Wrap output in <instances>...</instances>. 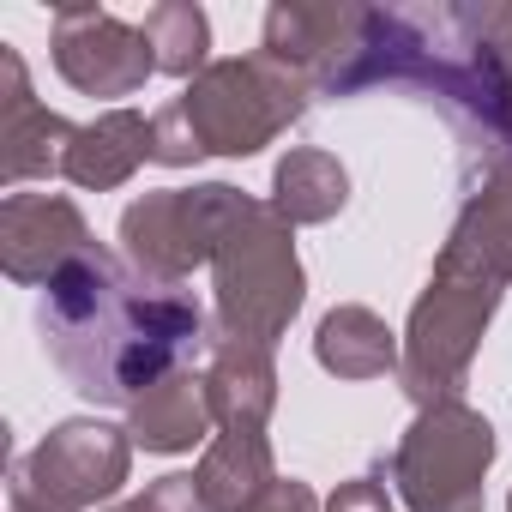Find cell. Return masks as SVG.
Returning a JSON list of instances; mask_svg holds the SVG:
<instances>
[{
    "mask_svg": "<svg viewBox=\"0 0 512 512\" xmlns=\"http://www.w3.org/2000/svg\"><path fill=\"white\" fill-rule=\"evenodd\" d=\"M127 470H133L127 428L103 416H67L31 452L13 458L7 500L13 512H97L127 488Z\"/></svg>",
    "mask_w": 512,
    "mask_h": 512,
    "instance_id": "obj_6",
    "label": "cell"
},
{
    "mask_svg": "<svg viewBox=\"0 0 512 512\" xmlns=\"http://www.w3.org/2000/svg\"><path fill=\"white\" fill-rule=\"evenodd\" d=\"M205 404L211 422L223 434H266L272 410H278V362L266 344H247V338H205Z\"/></svg>",
    "mask_w": 512,
    "mask_h": 512,
    "instance_id": "obj_12",
    "label": "cell"
},
{
    "mask_svg": "<svg viewBox=\"0 0 512 512\" xmlns=\"http://www.w3.org/2000/svg\"><path fill=\"white\" fill-rule=\"evenodd\" d=\"M91 247V223L67 193H7L0 199V272L13 284H49Z\"/></svg>",
    "mask_w": 512,
    "mask_h": 512,
    "instance_id": "obj_10",
    "label": "cell"
},
{
    "mask_svg": "<svg viewBox=\"0 0 512 512\" xmlns=\"http://www.w3.org/2000/svg\"><path fill=\"white\" fill-rule=\"evenodd\" d=\"M308 97L314 85L266 49L211 61L163 115H151L157 163L187 169L199 157H253L308 115Z\"/></svg>",
    "mask_w": 512,
    "mask_h": 512,
    "instance_id": "obj_4",
    "label": "cell"
},
{
    "mask_svg": "<svg viewBox=\"0 0 512 512\" xmlns=\"http://www.w3.org/2000/svg\"><path fill=\"white\" fill-rule=\"evenodd\" d=\"M266 55L314 97L416 91L464 151V187L512 157V91L494 55V7H296L266 13Z\"/></svg>",
    "mask_w": 512,
    "mask_h": 512,
    "instance_id": "obj_1",
    "label": "cell"
},
{
    "mask_svg": "<svg viewBox=\"0 0 512 512\" xmlns=\"http://www.w3.org/2000/svg\"><path fill=\"white\" fill-rule=\"evenodd\" d=\"M326 512H392V494H386L380 470H368V476L338 482V494L326 500Z\"/></svg>",
    "mask_w": 512,
    "mask_h": 512,
    "instance_id": "obj_21",
    "label": "cell"
},
{
    "mask_svg": "<svg viewBox=\"0 0 512 512\" xmlns=\"http://www.w3.org/2000/svg\"><path fill=\"white\" fill-rule=\"evenodd\" d=\"M314 362H320L326 374H338V380H386V374H398L404 344H398V332H392L374 308L344 302V308H332V314L320 320V332H314Z\"/></svg>",
    "mask_w": 512,
    "mask_h": 512,
    "instance_id": "obj_14",
    "label": "cell"
},
{
    "mask_svg": "<svg viewBox=\"0 0 512 512\" xmlns=\"http://www.w3.org/2000/svg\"><path fill=\"white\" fill-rule=\"evenodd\" d=\"M350 205V169L320 151V145H296L278 157L272 169V211L284 223H332Z\"/></svg>",
    "mask_w": 512,
    "mask_h": 512,
    "instance_id": "obj_16",
    "label": "cell"
},
{
    "mask_svg": "<svg viewBox=\"0 0 512 512\" xmlns=\"http://www.w3.org/2000/svg\"><path fill=\"white\" fill-rule=\"evenodd\" d=\"M73 133H79L73 121H61L55 109L37 103L25 55L13 43H0V181L19 187V181L61 175Z\"/></svg>",
    "mask_w": 512,
    "mask_h": 512,
    "instance_id": "obj_11",
    "label": "cell"
},
{
    "mask_svg": "<svg viewBox=\"0 0 512 512\" xmlns=\"http://www.w3.org/2000/svg\"><path fill=\"white\" fill-rule=\"evenodd\" d=\"M139 163H157V121H145L139 109H109L73 133L61 175L85 193H109V187H127Z\"/></svg>",
    "mask_w": 512,
    "mask_h": 512,
    "instance_id": "obj_13",
    "label": "cell"
},
{
    "mask_svg": "<svg viewBox=\"0 0 512 512\" xmlns=\"http://www.w3.org/2000/svg\"><path fill=\"white\" fill-rule=\"evenodd\" d=\"M506 290H512V157L464 187L452 235L410 308L398 386L416 410L464 392L482 332Z\"/></svg>",
    "mask_w": 512,
    "mask_h": 512,
    "instance_id": "obj_3",
    "label": "cell"
},
{
    "mask_svg": "<svg viewBox=\"0 0 512 512\" xmlns=\"http://www.w3.org/2000/svg\"><path fill=\"white\" fill-rule=\"evenodd\" d=\"M37 332L79 398L121 410H133L169 374L193 368V350H205L199 302L181 284L139 278L103 241H91L43 284Z\"/></svg>",
    "mask_w": 512,
    "mask_h": 512,
    "instance_id": "obj_2",
    "label": "cell"
},
{
    "mask_svg": "<svg viewBox=\"0 0 512 512\" xmlns=\"http://www.w3.org/2000/svg\"><path fill=\"white\" fill-rule=\"evenodd\" d=\"M193 482H199L211 512H241L260 488L278 482L272 440L266 434H217V440H205V452L193 464Z\"/></svg>",
    "mask_w": 512,
    "mask_h": 512,
    "instance_id": "obj_17",
    "label": "cell"
},
{
    "mask_svg": "<svg viewBox=\"0 0 512 512\" xmlns=\"http://www.w3.org/2000/svg\"><path fill=\"white\" fill-rule=\"evenodd\" d=\"M55 73L79 97H133L157 73V55L139 25L103 7H61L55 13Z\"/></svg>",
    "mask_w": 512,
    "mask_h": 512,
    "instance_id": "obj_9",
    "label": "cell"
},
{
    "mask_svg": "<svg viewBox=\"0 0 512 512\" xmlns=\"http://www.w3.org/2000/svg\"><path fill=\"white\" fill-rule=\"evenodd\" d=\"M139 31H145V43H151V55H157V73H169V79H199L211 61V19H205V7H193V0H163V7H151L145 19H139Z\"/></svg>",
    "mask_w": 512,
    "mask_h": 512,
    "instance_id": "obj_18",
    "label": "cell"
},
{
    "mask_svg": "<svg viewBox=\"0 0 512 512\" xmlns=\"http://www.w3.org/2000/svg\"><path fill=\"white\" fill-rule=\"evenodd\" d=\"M494 55H500L506 91H512V7H494Z\"/></svg>",
    "mask_w": 512,
    "mask_h": 512,
    "instance_id": "obj_22",
    "label": "cell"
},
{
    "mask_svg": "<svg viewBox=\"0 0 512 512\" xmlns=\"http://www.w3.org/2000/svg\"><path fill=\"white\" fill-rule=\"evenodd\" d=\"M103 512H139V506H133V500H121V506H103Z\"/></svg>",
    "mask_w": 512,
    "mask_h": 512,
    "instance_id": "obj_23",
    "label": "cell"
},
{
    "mask_svg": "<svg viewBox=\"0 0 512 512\" xmlns=\"http://www.w3.org/2000/svg\"><path fill=\"white\" fill-rule=\"evenodd\" d=\"M211 278H217V332L272 350L308 296V278L296 260V223H284L272 199H253L235 187L217 229Z\"/></svg>",
    "mask_w": 512,
    "mask_h": 512,
    "instance_id": "obj_5",
    "label": "cell"
},
{
    "mask_svg": "<svg viewBox=\"0 0 512 512\" xmlns=\"http://www.w3.org/2000/svg\"><path fill=\"white\" fill-rule=\"evenodd\" d=\"M494 464V428L464 398L416 410L392 446V482L410 512H482V482Z\"/></svg>",
    "mask_w": 512,
    "mask_h": 512,
    "instance_id": "obj_7",
    "label": "cell"
},
{
    "mask_svg": "<svg viewBox=\"0 0 512 512\" xmlns=\"http://www.w3.org/2000/svg\"><path fill=\"white\" fill-rule=\"evenodd\" d=\"M241 512H320V494L302 482V476H278L272 488H260Z\"/></svg>",
    "mask_w": 512,
    "mask_h": 512,
    "instance_id": "obj_20",
    "label": "cell"
},
{
    "mask_svg": "<svg viewBox=\"0 0 512 512\" xmlns=\"http://www.w3.org/2000/svg\"><path fill=\"white\" fill-rule=\"evenodd\" d=\"M205 428H211V404H205V380L193 374V368H181V374H169L163 386H151L133 410H127V434H133V446H145V452H193L199 440H205Z\"/></svg>",
    "mask_w": 512,
    "mask_h": 512,
    "instance_id": "obj_15",
    "label": "cell"
},
{
    "mask_svg": "<svg viewBox=\"0 0 512 512\" xmlns=\"http://www.w3.org/2000/svg\"><path fill=\"white\" fill-rule=\"evenodd\" d=\"M229 199H235L229 181L163 187L133 199L121 211V260L151 284H187L199 266H211Z\"/></svg>",
    "mask_w": 512,
    "mask_h": 512,
    "instance_id": "obj_8",
    "label": "cell"
},
{
    "mask_svg": "<svg viewBox=\"0 0 512 512\" xmlns=\"http://www.w3.org/2000/svg\"><path fill=\"white\" fill-rule=\"evenodd\" d=\"M506 512H512V494H506Z\"/></svg>",
    "mask_w": 512,
    "mask_h": 512,
    "instance_id": "obj_24",
    "label": "cell"
},
{
    "mask_svg": "<svg viewBox=\"0 0 512 512\" xmlns=\"http://www.w3.org/2000/svg\"><path fill=\"white\" fill-rule=\"evenodd\" d=\"M133 506H139V512H211V506H205V494H199V482H193L187 470L157 476L145 494H133Z\"/></svg>",
    "mask_w": 512,
    "mask_h": 512,
    "instance_id": "obj_19",
    "label": "cell"
}]
</instances>
